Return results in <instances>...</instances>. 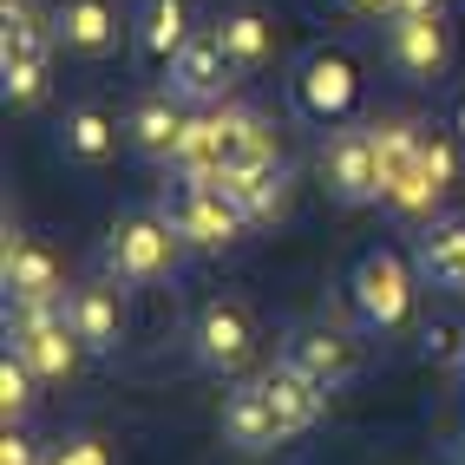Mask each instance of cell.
I'll return each mask as SVG.
<instances>
[{
    "label": "cell",
    "mask_w": 465,
    "mask_h": 465,
    "mask_svg": "<svg viewBox=\"0 0 465 465\" xmlns=\"http://www.w3.org/2000/svg\"><path fill=\"white\" fill-rule=\"evenodd\" d=\"M53 53V14H40V0H0V85L14 112H34L46 99Z\"/></svg>",
    "instance_id": "1"
},
{
    "label": "cell",
    "mask_w": 465,
    "mask_h": 465,
    "mask_svg": "<svg viewBox=\"0 0 465 465\" xmlns=\"http://www.w3.org/2000/svg\"><path fill=\"white\" fill-rule=\"evenodd\" d=\"M191 256V242L177 236V223L164 210H125L118 223L105 230V275L132 289H151V282H171Z\"/></svg>",
    "instance_id": "2"
},
{
    "label": "cell",
    "mask_w": 465,
    "mask_h": 465,
    "mask_svg": "<svg viewBox=\"0 0 465 465\" xmlns=\"http://www.w3.org/2000/svg\"><path fill=\"white\" fill-rule=\"evenodd\" d=\"M289 105L308 118V125H348L354 105H361V66L354 53L341 46H308L295 66H289Z\"/></svg>",
    "instance_id": "3"
},
{
    "label": "cell",
    "mask_w": 465,
    "mask_h": 465,
    "mask_svg": "<svg viewBox=\"0 0 465 465\" xmlns=\"http://www.w3.org/2000/svg\"><path fill=\"white\" fill-rule=\"evenodd\" d=\"M7 341L40 381H73L85 367V341L66 322V302H7Z\"/></svg>",
    "instance_id": "4"
},
{
    "label": "cell",
    "mask_w": 465,
    "mask_h": 465,
    "mask_svg": "<svg viewBox=\"0 0 465 465\" xmlns=\"http://www.w3.org/2000/svg\"><path fill=\"white\" fill-rule=\"evenodd\" d=\"M164 216L177 223V236L191 242L197 256H223V250H236V242L256 230V223H250V210H242V203L223 191V183H191V177H177V183H171Z\"/></svg>",
    "instance_id": "5"
},
{
    "label": "cell",
    "mask_w": 465,
    "mask_h": 465,
    "mask_svg": "<svg viewBox=\"0 0 465 465\" xmlns=\"http://www.w3.org/2000/svg\"><path fill=\"white\" fill-rule=\"evenodd\" d=\"M413 282H420V269L407 256H393V250H367L348 275V295H354V315L367 334H400L413 322Z\"/></svg>",
    "instance_id": "6"
},
{
    "label": "cell",
    "mask_w": 465,
    "mask_h": 465,
    "mask_svg": "<svg viewBox=\"0 0 465 465\" xmlns=\"http://www.w3.org/2000/svg\"><path fill=\"white\" fill-rule=\"evenodd\" d=\"M191 354H197V367H210V374H242V367H256L262 328L250 315V302L210 295L197 315H191Z\"/></svg>",
    "instance_id": "7"
},
{
    "label": "cell",
    "mask_w": 465,
    "mask_h": 465,
    "mask_svg": "<svg viewBox=\"0 0 465 465\" xmlns=\"http://www.w3.org/2000/svg\"><path fill=\"white\" fill-rule=\"evenodd\" d=\"M282 361L302 367L315 387L341 393V387H354L361 381V367H367V348L354 341V328H341V322H302L289 341H282Z\"/></svg>",
    "instance_id": "8"
},
{
    "label": "cell",
    "mask_w": 465,
    "mask_h": 465,
    "mask_svg": "<svg viewBox=\"0 0 465 465\" xmlns=\"http://www.w3.org/2000/svg\"><path fill=\"white\" fill-rule=\"evenodd\" d=\"M315 171H322L334 203H374L387 191L381 151H374V125H334L328 144H322V158H315Z\"/></svg>",
    "instance_id": "9"
},
{
    "label": "cell",
    "mask_w": 465,
    "mask_h": 465,
    "mask_svg": "<svg viewBox=\"0 0 465 465\" xmlns=\"http://www.w3.org/2000/svg\"><path fill=\"white\" fill-rule=\"evenodd\" d=\"M230 85H236V59L223 53L216 34H197L171 66H164V92L183 99L191 112H210V105H230Z\"/></svg>",
    "instance_id": "10"
},
{
    "label": "cell",
    "mask_w": 465,
    "mask_h": 465,
    "mask_svg": "<svg viewBox=\"0 0 465 465\" xmlns=\"http://www.w3.org/2000/svg\"><path fill=\"white\" fill-rule=\"evenodd\" d=\"M183 138H191V105L171 99V92H144V99L125 112V144L144 164H177Z\"/></svg>",
    "instance_id": "11"
},
{
    "label": "cell",
    "mask_w": 465,
    "mask_h": 465,
    "mask_svg": "<svg viewBox=\"0 0 465 465\" xmlns=\"http://www.w3.org/2000/svg\"><path fill=\"white\" fill-rule=\"evenodd\" d=\"M66 322H73V334L85 341V354H118V341H125V289H118V275L73 282Z\"/></svg>",
    "instance_id": "12"
},
{
    "label": "cell",
    "mask_w": 465,
    "mask_h": 465,
    "mask_svg": "<svg viewBox=\"0 0 465 465\" xmlns=\"http://www.w3.org/2000/svg\"><path fill=\"white\" fill-rule=\"evenodd\" d=\"M387 66L400 79H446L452 66V26L446 20H387Z\"/></svg>",
    "instance_id": "13"
},
{
    "label": "cell",
    "mask_w": 465,
    "mask_h": 465,
    "mask_svg": "<svg viewBox=\"0 0 465 465\" xmlns=\"http://www.w3.org/2000/svg\"><path fill=\"white\" fill-rule=\"evenodd\" d=\"M53 46L59 53H73V59H105L118 53V7L112 0H53Z\"/></svg>",
    "instance_id": "14"
},
{
    "label": "cell",
    "mask_w": 465,
    "mask_h": 465,
    "mask_svg": "<svg viewBox=\"0 0 465 465\" xmlns=\"http://www.w3.org/2000/svg\"><path fill=\"white\" fill-rule=\"evenodd\" d=\"M0 282H7V302H66V269L46 242L7 230V256H0Z\"/></svg>",
    "instance_id": "15"
},
{
    "label": "cell",
    "mask_w": 465,
    "mask_h": 465,
    "mask_svg": "<svg viewBox=\"0 0 465 465\" xmlns=\"http://www.w3.org/2000/svg\"><path fill=\"white\" fill-rule=\"evenodd\" d=\"M223 440H230L236 452H269V446L289 440V426H282V413H275V393L262 387V374L242 381V387L223 400Z\"/></svg>",
    "instance_id": "16"
},
{
    "label": "cell",
    "mask_w": 465,
    "mask_h": 465,
    "mask_svg": "<svg viewBox=\"0 0 465 465\" xmlns=\"http://www.w3.org/2000/svg\"><path fill=\"white\" fill-rule=\"evenodd\" d=\"M413 269H420V282L465 302V216H432L413 242Z\"/></svg>",
    "instance_id": "17"
},
{
    "label": "cell",
    "mask_w": 465,
    "mask_h": 465,
    "mask_svg": "<svg viewBox=\"0 0 465 465\" xmlns=\"http://www.w3.org/2000/svg\"><path fill=\"white\" fill-rule=\"evenodd\" d=\"M210 125H216V158H223V177L282 158L275 138H269V125H262L256 112H242V105H210Z\"/></svg>",
    "instance_id": "18"
},
{
    "label": "cell",
    "mask_w": 465,
    "mask_h": 465,
    "mask_svg": "<svg viewBox=\"0 0 465 465\" xmlns=\"http://www.w3.org/2000/svg\"><path fill=\"white\" fill-rule=\"evenodd\" d=\"M118 138H125V125L105 112V105H92V99H79V105H66V125H59V144H66V158L73 164H112L118 158Z\"/></svg>",
    "instance_id": "19"
},
{
    "label": "cell",
    "mask_w": 465,
    "mask_h": 465,
    "mask_svg": "<svg viewBox=\"0 0 465 465\" xmlns=\"http://www.w3.org/2000/svg\"><path fill=\"white\" fill-rule=\"evenodd\" d=\"M223 191H230L242 210H250V223H275V216H289L295 171H289V158H269V164H256V171L223 177Z\"/></svg>",
    "instance_id": "20"
},
{
    "label": "cell",
    "mask_w": 465,
    "mask_h": 465,
    "mask_svg": "<svg viewBox=\"0 0 465 465\" xmlns=\"http://www.w3.org/2000/svg\"><path fill=\"white\" fill-rule=\"evenodd\" d=\"M191 40H197L191 0H144V14H138V53L151 59V66H171Z\"/></svg>",
    "instance_id": "21"
},
{
    "label": "cell",
    "mask_w": 465,
    "mask_h": 465,
    "mask_svg": "<svg viewBox=\"0 0 465 465\" xmlns=\"http://www.w3.org/2000/svg\"><path fill=\"white\" fill-rule=\"evenodd\" d=\"M262 387L275 393V413H282L289 440H295V432H308V426L328 413V387H315V381H308L302 367H289V361H275L269 374H262Z\"/></svg>",
    "instance_id": "22"
},
{
    "label": "cell",
    "mask_w": 465,
    "mask_h": 465,
    "mask_svg": "<svg viewBox=\"0 0 465 465\" xmlns=\"http://www.w3.org/2000/svg\"><path fill=\"white\" fill-rule=\"evenodd\" d=\"M216 40H223V53L236 59V73H262L275 59V26L256 7H230L223 20H216Z\"/></svg>",
    "instance_id": "23"
},
{
    "label": "cell",
    "mask_w": 465,
    "mask_h": 465,
    "mask_svg": "<svg viewBox=\"0 0 465 465\" xmlns=\"http://www.w3.org/2000/svg\"><path fill=\"white\" fill-rule=\"evenodd\" d=\"M374 151H381V177H387V191L393 183H407L420 171V151H426V125L420 118H381L374 125ZM381 191V197H387Z\"/></svg>",
    "instance_id": "24"
},
{
    "label": "cell",
    "mask_w": 465,
    "mask_h": 465,
    "mask_svg": "<svg viewBox=\"0 0 465 465\" xmlns=\"http://www.w3.org/2000/svg\"><path fill=\"white\" fill-rule=\"evenodd\" d=\"M34 387H40V374L7 348V361H0V413H7V426H20L26 413H34V400H40Z\"/></svg>",
    "instance_id": "25"
},
{
    "label": "cell",
    "mask_w": 465,
    "mask_h": 465,
    "mask_svg": "<svg viewBox=\"0 0 465 465\" xmlns=\"http://www.w3.org/2000/svg\"><path fill=\"white\" fill-rule=\"evenodd\" d=\"M420 354H426L432 367L465 361V328H459V322H446V315H440V322H426V328H420Z\"/></svg>",
    "instance_id": "26"
},
{
    "label": "cell",
    "mask_w": 465,
    "mask_h": 465,
    "mask_svg": "<svg viewBox=\"0 0 465 465\" xmlns=\"http://www.w3.org/2000/svg\"><path fill=\"white\" fill-rule=\"evenodd\" d=\"M46 465H118V459H112V446L99 432H66V440L46 452Z\"/></svg>",
    "instance_id": "27"
},
{
    "label": "cell",
    "mask_w": 465,
    "mask_h": 465,
    "mask_svg": "<svg viewBox=\"0 0 465 465\" xmlns=\"http://www.w3.org/2000/svg\"><path fill=\"white\" fill-rule=\"evenodd\" d=\"M0 465H46V452L26 440L20 426H7V440H0Z\"/></svg>",
    "instance_id": "28"
},
{
    "label": "cell",
    "mask_w": 465,
    "mask_h": 465,
    "mask_svg": "<svg viewBox=\"0 0 465 465\" xmlns=\"http://www.w3.org/2000/svg\"><path fill=\"white\" fill-rule=\"evenodd\" d=\"M452 0H393V20H446Z\"/></svg>",
    "instance_id": "29"
},
{
    "label": "cell",
    "mask_w": 465,
    "mask_h": 465,
    "mask_svg": "<svg viewBox=\"0 0 465 465\" xmlns=\"http://www.w3.org/2000/svg\"><path fill=\"white\" fill-rule=\"evenodd\" d=\"M334 7L354 20H393V0H334Z\"/></svg>",
    "instance_id": "30"
},
{
    "label": "cell",
    "mask_w": 465,
    "mask_h": 465,
    "mask_svg": "<svg viewBox=\"0 0 465 465\" xmlns=\"http://www.w3.org/2000/svg\"><path fill=\"white\" fill-rule=\"evenodd\" d=\"M452 465H465V432H459V440H452Z\"/></svg>",
    "instance_id": "31"
},
{
    "label": "cell",
    "mask_w": 465,
    "mask_h": 465,
    "mask_svg": "<svg viewBox=\"0 0 465 465\" xmlns=\"http://www.w3.org/2000/svg\"><path fill=\"white\" fill-rule=\"evenodd\" d=\"M459 144H465V105H459Z\"/></svg>",
    "instance_id": "32"
}]
</instances>
